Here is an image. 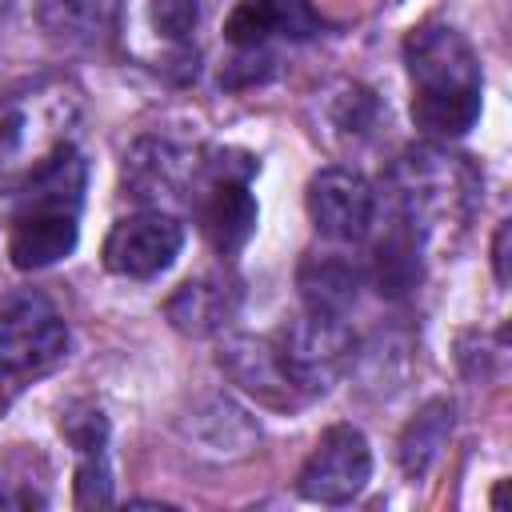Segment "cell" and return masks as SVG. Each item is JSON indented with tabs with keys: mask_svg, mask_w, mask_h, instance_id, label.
<instances>
[{
	"mask_svg": "<svg viewBox=\"0 0 512 512\" xmlns=\"http://www.w3.org/2000/svg\"><path fill=\"white\" fill-rule=\"evenodd\" d=\"M84 184H88V164L72 144H56L36 172L28 176L16 212H64V216H80L84 204Z\"/></svg>",
	"mask_w": 512,
	"mask_h": 512,
	"instance_id": "cell-11",
	"label": "cell"
},
{
	"mask_svg": "<svg viewBox=\"0 0 512 512\" xmlns=\"http://www.w3.org/2000/svg\"><path fill=\"white\" fill-rule=\"evenodd\" d=\"M420 244H424V236L404 216H396L392 228L384 232V240L376 244V284H380L384 296L400 300L416 288V280H420Z\"/></svg>",
	"mask_w": 512,
	"mask_h": 512,
	"instance_id": "cell-18",
	"label": "cell"
},
{
	"mask_svg": "<svg viewBox=\"0 0 512 512\" xmlns=\"http://www.w3.org/2000/svg\"><path fill=\"white\" fill-rule=\"evenodd\" d=\"M320 28L308 0H240L224 20V40L236 48H260L272 36L304 40Z\"/></svg>",
	"mask_w": 512,
	"mask_h": 512,
	"instance_id": "cell-10",
	"label": "cell"
},
{
	"mask_svg": "<svg viewBox=\"0 0 512 512\" xmlns=\"http://www.w3.org/2000/svg\"><path fill=\"white\" fill-rule=\"evenodd\" d=\"M352 348L356 340L348 324L324 312H308L292 320L276 340V356L292 392H328L352 364Z\"/></svg>",
	"mask_w": 512,
	"mask_h": 512,
	"instance_id": "cell-4",
	"label": "cell"
},
{
	"mask_svg": "<svg viewBox=\"0 0 512 512\" xmlns=\"http://www.w3.org/2000/svg\"><path fill=\"white\" fill-rule=\"evenodd\" d=\"M60 432L68 436V444L76 452H96L108 440V420H104V412L96 404H72L60 416Z\"/></svg>",
	"mask_w": 512,
	"mask_h": 512,
	"instance_id": "cell-19",
	"label": "cell"
},
{
	"mask_svg": "<svg viewBox=\"0 0 512 512\" xmlns=\"http://www.w3.org/2000/svg\"><path fill=\"white\" fill-rule=\"evenodd\" d=\"M508 236H512V228H508V224H500V228H496V244H492L496 284H508Z\"/></svg>",
	"mask_w": 512,
	"mask_h": 512,
	"instance_id": "cell-22",
	"label": "cell"
},
{
	"mask_svg": "<svg viewBox=\"0 0 512 512\" xmlns=\"http://www.w3.org/2000/svg\"><path fill=\"white\" fill-rule=\"evenodd\" d=\"M368 480H372V448L364 432L352 424H332L320 432L316 448L308 452L296 476V492L316 504H348L364 492Z\"/></svg>",
	"mask_w": 512,
	"mask_h": 512,
	"instance_id": "cell-5",
	"label": "cell"
},
{
	"mask_svg": "<svg viewBox=\"0 0 512 512\" xmlns=\"http://www.w3.org/2000/svg\"><path fill=\"white\" fill-rule=\"evenodd\" d=\"M196 172L200 164L172 140H136L132 152L124 156V188L140 204H156V208L180 200L188 184H196Z\"/></svg>",
	"mask_w": 512,
	"mask_h": 512,
	"instance_id": "cell-9",
	"label": "cell"
},
{
	"mask_svg": "<svg viewBox=\"0 0 512 512\" xmlns=\"http://www.w3.org/2000/svg\"><path fill=\"white\" fill-rule=\"evenodd\" d=\"M120 0H36L40 24L72 44H96L112 32Z\"/></svg>",
	"mask_w": 512,
	"mask_h": 512,
	"instance_id": "cell-17",
	"label": "cell"
},
{
	"mask_svg": "<svg viewBox=\"0 0 512 512\" xmlns=\"http://www.w3.org/2000/svg\"><path fill=\"white\" fill-rule=\"evenodd\" d=\"M76 504L80 508H104L112 504V472L104 460V448L96 452H80V468H76Z\"/></svg>",
	"mask_w": 512,
	"mask_h": 512,
	"instance_id": "cell-20",
	"label": "cell"
},
{
	"mask_svg": "<svg viewBox=\"0 0 512 512\" xmlns=\"http://www.w3.org/2000/svg\"><path fill=\"white\" fill-rule=\"evenodd\" d=\"M452 424H456V404L448 396H436L428 400L400 432V444H396V460H400V472L408 480H420L428 476V468L436 464L440 448L448 444L452 436Z\"/></svg>",
	"mask_w": 512,
	"mask_h": 512,
	"instance_id": "cell-14",
	"label": "cell"
},
{
	"mask_svg": "<svg viewBox=\"0 0 512 512\" xmlns=\"http://www.w3.org/2000/svg\"><path fill=\"white\" fill-rule=\"evenodd\" d=\"M296 284H300V300L308 312L344 316L356 300L360 268L352 260H344L340 252H308L296 272Z\"/></svg>",
	"mask_w": 512,
	"mask_h": 512,
	"instance_id": "cell-13",
	"label": "cell"
},
{
	"mask_svg": "<svg viewBox=\"0 0 512 512\" xmlns=\"http://www.w3.org/2000/svg\"><path fill=\"white\" fill-rule=\"evenodd\" d=\"M304 204H308L316 232L336 244L364 240L376 216V192L356 168H320L308 180Z\"/></svg>",
	"mask_w": 512,
	"mask_h": 512,
	"instance_id": "cell-7",
	"label": "cell"
},
{
	"mask_svg": "<svg viewBox=\"0 0 512 512\" xmlns=\"http://www.w3.org/2000/svg\"><path fill=\"white\" fill-rule=\"evenodd\" d=\"M184 248V224L172 212H136L112 224L104 240V268L128 280L160 276Z\"/></svg>",
	"mask_w": 512,
	"mask_h": 512,
	"instance_id": "cell-6",
	"label": "cell"
},
{
	"mask_svg": "<svg viewBox=\"0 0 512 512\" xmlns=\"http://www.w3.org/2000/svg\"><path fill=\"white\" fill-rule=\"evenodd\" d=\"M80 240L76 216L64 212H12L8 256L20 272H40L64 260Z\"/></svg>",
	"mask_w": 512,
	"mask_h": 512,
	"instance_id": "cell-12",
	"label": "cell"
},
{
	"mask_svg": "<svg viewBox=\"0 0 512 512\" xmlns=\"http://www.w3.org/2000/svg\"><path fill=\"white\" fill-rule=\"evenodd\" d=\"M200 12H196V0H152V24L156 32H164L168 40H180L196 28Z\"/></svg>",
	"mask_w": 512,
	"mask_h": 512,
	"instance_id": "cell-21",
	"label": "cell"
},
{
	"mask_svg": "<svg viewBox=\"0 0 512 512\" xmlns=\"http://www.w3.org/2000/svg\"><path fill=\"white\" fill-rule=\"evenodd\" d=\"M68 356V324L56 304L32 288L0 296V412Z\"/></svg>",
	"mask_w": 512,
	"mask_h": 512,
	"instance_id": "cell-2",
	"label": "cell"
},
{
	"mask_svg": "<svg viewBox=\"0 0 512 512\" xmlns=\"http://www.w3.org/2000/svg\"><path fill=\"white\" fill-rule=\"evenodd\" d=\"M232 316V292L220 280H188L168 300V320L184 336H212Z\"/></svg>",
	"mask_w": 512,
	"mask_h": 512,
	"instance_id": "cell-16",
	"label": "cell"
},
{
	"mask_svg": "<svg viewBox=\"0 0 512 512\" xmlns=\"http://www.w3.org/2000/svg\"><path fill=\"white\" fill-rule=\"evenodd\" d=\"M412 80V120L424 136L452 140L480 120V60L448 24H420L404 40Z\"/></svg>",
	"mask_w": 512,
	"mask_h": 512,
	"instance_id": "cell-1",
	"label": "cell"
},
{
	"mask_svg": "<svg viewBox=\"0 0 512 512\" xmlns=\"http://www.w3.org/2000/svg\"><path fill=\"white\" fill-rule=\"evenodd\" d=\"M220 368L248 392L264 396V400H280L284 392H292L284 368H280V356H276V344L268 340H252V336H236V340H224L220 344Z\"/></svg>",
	"mask_w": 512,
	"mask_h": 512,
	"instance_id": "cell-15",
	"label": "cell"
},
{
	"mask_svg": "<svg viewBox=\"0 0 512 512\" xmlns=\"http://www.w3.org/2000/svg\"><path fill=\"white\" fill-rule=\"evenodd\" d=\"M392 188L400 208L396 216H404L420 236H428L436 224L468 212V196L476 192V180L456 156L416 148L396 164Z\"/></svg>",
	"mask_w": 512,
	"mask_h": 512,
	"instance_id": "cell-3",
	"label": "cell"
},
{
	"mask_svg": "<svg viewBox=\"0 0 512 512\" xmlns=\"http://www.w3.org/2000/svg\"><path fill=\"white\" fill-rule=\"evenodd\" d=\"M200 176V172H196ZM256 200L248 192V180H228V176H200V196H196V220L208 244L220 256H236L252 232H256Z\"/></svg>",
	"mask_w": 512,
	"mask_h": 512,
	"instance_id": "cell-8",
	"label": "cell"
}]
</instances>
